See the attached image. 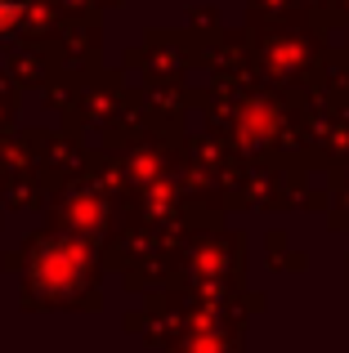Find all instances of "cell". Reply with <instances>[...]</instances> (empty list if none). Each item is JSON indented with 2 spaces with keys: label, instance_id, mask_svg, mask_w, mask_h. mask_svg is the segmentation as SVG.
<instances>
[{
  "label": "cell",
  "instance_id": "6da1fadb",
  "mask_svg": "<svg viewBox=\"0 0 349 353\" xmlns=\"http://www.w3.org/2000/svg\"><path fill=\"white\" fill-rule=\"evenodd\" d=\"M23 9H27V0H0V32H5V27L23 14Z\"/></svg>",
  "mask_w": 349,
  "mask_h": 353
}]
</instances>
